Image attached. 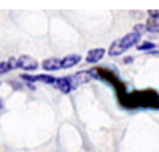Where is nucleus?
Here are the masks:
<instances>
[{
	"label": "nucleus",
	"instance_id": "nucleus-1",
	"mask_svg": "<svg viewBox=\"0 0 159 152\" xmlns=\"http://www.w3.org/2000/svg\"><path fill=\"white\" fill-rule=\"evenodd\" d=\"M118 103L124 109H159V94L154 89L127 91L118 97Z\"/></svg>",
	"mask_w": 159,
	"mask_h": 152
},
{
	"label": "nucleus",
	"instance_id": "nucleus-2",
	"mask_svg": "<svg viewBox=\"0 0 159 152\" xmlns=\"http://www.w3.org/2000/svg\"><path fill=\"white\" fill-rule=\"evenodd\" d=\"M140 41H142V33H139L137 30H132V32L126 33L124 36L115 40V41L110 44V48H108V51H107V54L111 56V57L123 56L126 51H129L130 48H135Z\"/></svg>",
	"mask_w": 159,
	"mask_h": 152
},
{
	"label": "nucleus",
	"instance_id": "nucleus-3",
	"mask_svg": "<svg viewBox=\"0 0 159 152\" xmlns=\"http://www.w3.org/2000/svg\"><path fill=\"white\" fill-rule=\"evenodd\" d=\"M16 68H21L27 73H32L38 68V62L30 56H19L16 59Z\"/></svg>",
	"mask_w": 159,
	"mask_h": 152
},
{
	"label": "nucleus",
	"instance_id": "nucleus-4",
	"mask_svg": "<svg viewBox=\"0 0 159 152\" xmlns=\"http://www.w3.org/2000/svg\"><path fill=\"white\" fill-rule=\"evenodd\" d=\"M148 19H147V32L159 35V10H150L148 11Z\"/></svg>",
	"mask_w": 159,
	"mask_h": 152
},
{
	"label": "nucleus",
	"instance_id": "nucleus-5",
	"mask_svg": "<svg viewBox=\"0 0 159 152\" xmlns=\"http://www.w3.org/2000/svg\"><path fill=\"white\" fill-rule=\"evenodd\" d=\"M54 87H57L62 94H70L76 86L73 81V76H62V78H57Z\"/></svg>",
	"mask_w": 159,
	"mask_h": 152
},
{
	"label": "nucleus",
	"instance_id": "nucleus-6",
	"mask_svg": "<svg viewBox=\"0 0 159 152\" xmlns=\"http://www.w3.org/2000/svg\"><path fill=\"white\" fill-rule=\"evenodd\" d=\"M105 54H107V51H105L103 48H92L88 56H86V63H89V65H96V63H99Z\"/></svg>",
	"mask_w": 159,
	"mask_h": 152
},
{
	"label": "nucleus",
	"instance_id": "nucleus-7",
	"mask_svg": "<svg viewBox=\"0 0 159 152\" xmlns=\"http://www.w3.org/2000/svg\"><path fill=\"white\" fill-rule=\"evenodd\" d=\"M80 62H81V56H80V54H67L65 57L61 59V68L67 70V68L76 67Z\"/></svg>",
	"mask_w": 159,
	"mask_h": 152
},
{
	"label": "nucleus",
	"instance_id": "nucleus-8",
	"mask_svg": "<svg viewBox=\"0 0 159 152\" xmlns=\"http://www.w3.org/2000/svg\"><path fill=\"white\" fill-rule=\"evenodd\" d=\"M42 68H43L46 73H52V71L62 70V68H61V59H59V57H49V59H45V60L42 62Z\"/></svg>",
	"mask_w": 159,
	"mask_h": 152
},
{
	"label": "nucleus",
	"instance_id": "nucleus-9",
	"mask_svg": "<svg viewBox=\"0 0 159 152\" xmlns=\"http://www.w3.org/2000/svg\"><path fill=\"white\" fill-rule=\"evenodd\" d=\"M16 68V59H10V60H3L0 62V76L10 73L11 70Z\"/></svg>",
	"mask_w": 159,
	"mask_h": 152
},
{
	"label": "nucleus",
	"instance_id": "nucleus-10",
	"mask_svg": "<svg viewBox=\"0 0 159 152\" xmlns=\"http://www.w3.org/2000/svg\"><path fill=\"white\" fill-rule=\"evenodd\" d=\"M135 48L139 51H143V53H150V51L156 49V43L154 41H140Z\"/></svg>",
	"mask_w": 159,
	"mask_h": 152
},
{
	"label": "nucleus",
	"instance_id": "nucleus-11",
	"mask_svg": "<svg viewBox=\"0 0 159 152\" xmlns=\"http://www.w3.org/2000/svg\"><path fill=\"white\" fill-rule=\"evenodd\" d=\"M134 30H137L139 33H145V32H147V25H145V24H137L135 25V27H134Z\"/></svg>",
	"mask_w": 159,
	"mask_h": 152
},
{
	"label": "nucleus",
	"instance_id": "nucleus-12",
	"mask_svg": "<svg viewBox=\"0 0 159 152\" xmlns=\"http://www.w3.org/2000/svg\"><path fill=\"white\" fill-rule=\"evenodd\" d=\"M148 56H153V57H159V49L156 48V49H153V51H150V53H147Z\"/></svg>",
	"mask_w": 159,
	"mask_h": 152
},
{
	"label": "nucleus",
	"instance_id": "nucleus-13",
	"mask_svg": "<svg viewBox=\"0 0 159 152\" xmlns=\"http://www.w3.org/2000/svg\"><path fill=\"white\" fill-rule=\"evenodd\" d=\"M124 62L126 63H132V62H134V59H132V57H124Z\"/></svg>",
	"mask_w": 159,
	"mask_h": 152
},
{
	"label": "nucleus",
	"instance_id": "nucleus-14",
	"mask_svg": "<svg viewBox=\"0 0 159 152\" xmlns=\"http://www.w3.org/2000/svg\"><path fill=\"white\" fill-rule=\"evenodd\" d=\"M0 109H3V100L0 98Z\"/></svg>",
	"mask_w": 159,
	"mask_h": 152
}]
</instances>
